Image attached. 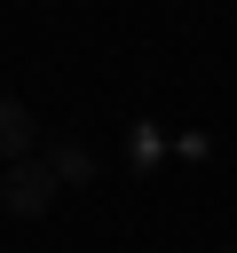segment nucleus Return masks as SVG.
<instances>
[{
	"instance_id": "nucleus-1",
	"label": "nucleus",
	"mask_w": 237,
	"mask_h": 253,
	"mask_svg": "<svg viewBox=\"0 0 237 253\" xmlns=\"http://www.w3.org/2000/svg\"><path fill=\"white\" fill-rule=\"evenodd\" d=\"M55 190H63V182H55V166H47V158H24V166H8L0 206H8L16 221H40V213L55 206Z\"/></svg>"
},
{
	"instance_id": "nucleus-2",
	"label": "nucleus",
	"mask_w": 237,
	"mask_h": 253,
	"mask_svg": "<svg viewBox=\"0 0 237 253\" xmlns=\"http://www.w3.org/2000/svg\"><path fill=\"white\" fill-rule=\"evenodd\" d=\"M32 142H40L32 111H24L16 95H0V158H8V166H24V158H32Z\"/></svg>"
},
{
	"instance_id": "nucleus-3",
	"label": "nucleus",
	"mask_w": 237,
	"mask_h": 253,
	"mask_svg": "<svg viewBox=\"0 0 237 253\" xmlns=\"http://www.w3.org/2000/svg\"><path fill=\"white\" fill-rule=\"evenodd\" d=\"M47 166H55V182H63V190H71V182H95V150H87V142H55V150H47Z\"/></svg>"
},
{
	"instance_id": "nucleus-4",
	"label": "nucleus",
	"mask_w": 237,
	"mask_h": 253,
	"mask_svg": "<svg viewBox=\"0 0 237 253\" xmlns=\"http://www.w3.org/2000/svg\"><path fill=\"white\" fill-rule=\"evenodd\" d=\"M221 253H237V237H229V245H221Z\"/></svg>"
}]
</instances>
